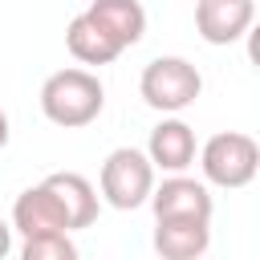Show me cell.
<instances>
[{"mask_svg": "<svg viewBox=\"0 0 260 260\" xmlns=\"http://www.w3.org/2000/svg\"><path fill=\"white\" fill-rule=\"evenodd\" d=\"M106 110V85L89 69H57L41 85V114L61 130H81Z\"/></svg>", "mask_w": 260, "mask_h": 260, "instance_id": "obj_1", "label": "cell"}, {"mask_svg": "<svg viewBox=\"0 0 260 260\" xmlns=\"http://www.w3.org/2000/svg\"><path fill=\"white\" fill-rule=\"evenodd\" d=\"M199 171H203V183L211 187H223V191H240L256 179L260 171V146L252 134L244 130H219L211 134L199 150Z\"/></svg>", "mask_w": 260, "mask_h": 260, "instance_id": "obj_2", "label": "cell"}, {"mask_svg": "<svg viewBox=\"0 0 260 260\" xmlns=\"http://www.w3.org/2000/svg\"><path fill=\"white\" fill-rule=\"evenodd\" d=\"M138 93L158 114H183L203 93V77L187 57H154L138 77Z\"/></svg>", "mask_w": 260, "mask_h": 260, "instance_id": "obj_3", "label": "cell"}, {"mask_svg": "<svg viewBox=\"0 0 260 260\" xmlns=\"http://www.w3.org/2000/svg\"><path fill=\"white\" fill-rule=\"evenodd\" d=\"M98 187H102V199L114 207V211H134L150 199V187H154V162L146 158V150H134V146H118L106 154L102 162V175H98Z\"/></svg>", "mask_w": 260, "mask_h": 260, "instance_id": "obj_4", "label": "cell"}, {"mask_svg": "<svg viewBox=\"0 0 260 260\" xmlns=\"http://www.w3.org/2000/svg\"><path fill=\"white\" fill-rule=\"evenodd\" d=\"M146 203H150L154 219H203V223H211V211H215L207 183L191 179L187 171H175L162 183H154Z\"/></svg>", "mask_w": 260, "mask_h": 260, "instance_id": "obj_5", "label": "cell"}, {"mask_svg": "<svg viewBox=\"0 0 260 260\" xmlns=\"http://www.w3.org/2000/svg\"><path fill=\"white\" fill-rule=\"evenodd\" d=\"M256 20V0H195V28L207 45H236Z\"/></svg>", "mask_w": 260, "mask_h": 260, "instance_id": "obj_6", "label": "cell"}, {"mask_svg": "<svg viewBox=\"0 0 260 260\" xmlns=\"http://www.w3.org/2000/svg\"><path fill=\"white\" fill-rule=\"evenodd\" d=\"M12 232H20V240L28 236H57V232H69V219H65V207L57 203V195L37 183V187H24L12 203Z\"/></svg>", "mask_w": 260, "mask_h": 260, "instance_id": "obj_7", "label": "cell"}, {"mask_svg": "<svg viewBox=\"0 0 260 260\" xmlns=\"http://www.w3.org/2000/svg\"><path fill=\"white\" fill-rule=\"evenodd\" d=\"M195 150H199L195 130H191L183 118H175V114H167V118L150 130V138H146V158L154 162V171H167V175L187 171V167L195 162Z\"/></svg>", "mask_w": 260, "mask_h": 260, "instance_id": "obj_8", "label": "cell"}, {"mask_svg": "<svg viewBox=\"0 0 260 260\" xmlns=\"http://www.w3.org/2000/svg\"><path fill=\"white\" fill-rule=\"evenodd\" d=\"M45 187H49V191L57 195V203L65 207L69 232H81V228H89V223L98 219L102 195H98V187H93L85 175H77V171H53V175L45 179Z\"/></svg>", "mask_w": 260, "mask_h": 260, "instance_id": "obj_9", "label": "cell"}, {"mask_svg": "<svg viewBox=\"0 0 260 260\" xmlns=\"http://www.w3.org/2000/svg\"><path fill=\"white\" fill-rule=\"evenodd\" d=\"M211 248V223L203 219H154V252L162 260H199Z\"/></svg>", "mask_w": 260, "mask_h": 260, "instance_id": "obj_10", "label": "cell"}, {"mask_svg": "<svg viewBox=\"0 0 260 260\" xmlns=\"http://www.w3.org/2000/svg\"><path fill=\"white\" fill-rule=\"evenodd\" d=\"M65 49L81 61V65H110L122 57V45L89 16V12H77L65 28Z\"/></svg>", "mask_w": 260, "mask_h": 260, "instance_id": "obj_11", "label": "cell"}, {"mask_svg": "<svg viewBox=\"0 0 260 260\" xmlns=\"http://www.w3.org/2000/svg\"><path fill=\"white\" fill-rule=\"evenodd\" d=\"M85 12L122 45V53L146 37V8L138 0H89Z\"/></svg>", "mask_w": 260, "mask_h": 260, "instance_id": "obj_12", "label": "cell"}, {"mask_svg": "<svg viewBox=\"0 0 260 260\" xmlns=\"http://www.w3.org/2000/svg\"><path fill=\"white\" fill-rule=\"evenodd\" d=\"M20 256H24V260H73V256H77V244L69 240V232L28 236V240L20 244Z\"/></svg>", "mask_w": 260, "mask_h": 260, "instance_id": "obj_13", "label": "cell"}, {"mask_svg": "<svg viewBox=\"0 0 260 260\" xmlns=\"http://www.w3.org/2000/svg\"><path fill=\"white\" fill-rule=\"evenodd\" d=\"M8 252H12V223L0 215V260H4Z\"/></svg>", "mask_w": 260, "mask_h": 260, "instance_id": "obj_14", "label": "cell"}, {"mask_svg": "<svg viewBox=\"0 0 260 260\" xmlns=\"http://www.w3.org/2000/svg\"><path fill=\"white\" fill-rule=\"evenodd\" d=\"M8 134H12V130H8V114H4V106H0V150L8 146Z\"/></svg>", "mask_w": 260, "mask_h": 260, "instance_id": "obj_15", "label": "cell"}]
</instances>
